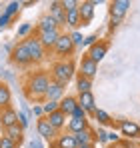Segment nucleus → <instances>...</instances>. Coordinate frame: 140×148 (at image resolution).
Listing matches in <instances>:
<instances>
[{
  "label": "nucleus",
  "mask_w": 140,
  "mask_h": 148,
  "mask_svg": "<svg viewBox=\"0 0 140 148\" xmlns=\"http://www.w3.org/2000/svg\"><path fill=\"white\" fill-rule=\"evenodd\" d=\"M50 78H48L46 72H36L32 74L30 78H28V84H26V88H28V96L34 100H44L46 98V90L48 86H50Z\"/></svg>",
  "instance_id": "obj_1"
},
{
  "label": "nucleus",
  "mask_w": 140,
  "mask_h": 148,
  "mask_svg": "<svg viewBox=\"0 0 140 148\" xmlns=\"http://www.w3.org/2000/svg\"><path fill=\"white\" fill-rule=\"evenodd\" d=\"M74 76V62L72 60H62L52 66V80L58 82L60 86H66L70 78Z\"/></svg>",
  "instance_id": "obj_2"
},
{
  "label": "nucleus",
  "mask_w": 140,
  "mask_h": 148,
  "mask_svg": "<svg viewBox=\"0 0 140 148\" xmlns=\"http://www.w3.org/2000/svg\"><path fill=\"white\" fill-rule=\"evenodd\" d=\"M128 8H130V0H114V2H110V28H116L124 20V14L128 12Z\"/></svg>",
  "instance_id": "obj_3"
},
{
  "label": "nucleus",
  "mask_w": 140,
  "mask_h": 148,
  "mask_svg": "<svg viewBox=\"0 0 140 148\" xmlns=\"http://www.w3.org/2000/svg\"><path fill=\"white\" fill-rule=\"evenodd\" d=\"M10 56H12V62H16V64H20V66L32 62V56H30V52H28L26 40H24V42H18V44L14 46V50H12Z\"/></svg>",
  "instance_id": "obj_4"
},
{
  "label": "nucleus",
  "mask_w": 140,
  "mask_h": 148,
  "mask_svg": "<svg viewBox=\"0 0 140 148\" xmlns=\"http://www.w3.org/2000/svg\"><path fill=\"white\" fill-rule=\"evenodd\" d=\"M74 42H72V38H70V34H60V38H58V42H56V46H54V52L58 54V56H70L72 52H74Z\"/></svg>",
  "instance_id": "obj_5"
},
{
  "label": "nucleus",
  "mask_w": 140,
  "mask_h": 148,
  "mask_svg": "<svg viewBox=\"0 0 140 148\" xmlns=\"http://www.w3.org/2000/svg\"><path fill=\"white\" fill-rule=\"evenodd\" d=\"M26 46H28V52H30V56H32L34 62H38V60L44 58V50H46V48L42 46L40 38H36V36L28 38V40H26Z\"/></svg>",
  "instance_id": "obj_6"
},
{
  "label": "nucleus",
  "mask_w": 140,
  "mask_h": 148,
  "mask_svg": "<svg viewBox=\"0 0 140 148\" xmlns=\"http://www.w3.org/2000/svg\"><path fill=\"white\" fill-rule=\"evenodd\" d=\"M96 74H98V64L94 62L92 58L84 56V58L80 60V76H82V78H88V80H92Z\"/></svg>",
  "instance_id": "obj_7"
},
{
  "label": "nucleus",
  "mask_w": 140,
  "mask_h": 148,
  "mask_svg": "<svg viewBox=\"0 0 140 148\" xmlns=\"http://www.w3.org/2000/svg\"><path fill=\"white\" fill-rule=\"evenodd\" d=\"M14 124H18V112L16 110H12L10 106L4 108V110H0V126L4 130L10 128V126H14Z\"/></svg>",
  "instance_id": "obj_8"
},
{
  "label": "nucleus",
  "mask_w": 140,
  "mask_h": 148,
  "mask_svg": "<svg viewBox=\"0 0 140 148\" xmlns=\"http://www.w3.org/2000/svg\"><path fill=\"white\" fill-rule=\"evenodd\" d=\"M118 128L128 138H140V126L136 122H132V120H120L118 122Z\"/></svg>",
  "instance_id": "obj_9"
},
{
  "label": "nucleus",
  "mask_w": 140,
  "mask_h": 148,
  "mask_svg": "<svg viewBox=\"0 0 140 148\" xmlns=\"http://www.w3.org/2000/svg\"><path fill=\"white\" fill-rule=\"evenodd\" d=\"M56 128L52 126V124L48 122V118L44 116V118H40L38 120V134L44 138V140H54V136H56Z\"/></svg>",
  "instance_id": "obj_10"
},
{
  "label": "nucleus",
  "mask_w": 140,
  "mask_h": 148,
  "mask_svg": "<svg viewBox=\"0 0 140 148\" xmlns=\"http://www.w3.org/2000/svg\"><path fill=\"white\" fill-rule=\"evenodd\" d=\"M106 52H108V42H96L94 46L88 48V58H92L94 62L98 64V62L106 56Z\"/></svg>",
  "instance_id": "obj_11"
},
{
  "label": "nucleus",
  "mask_w": 140,
  "mask_h": 148,
  "mask_svg": "<svg viewBox=\"0 0 140 148\" xmlns=\"http://www.w3.org/2000/svg\"><path fill=\"white\" fill-rule=\"evenodd\" d=\"M50 16L56 20L58 26H66V10L60 2H50Z\"/></svg>",
  "instance_id": "obj_12"
},
{
  "label": "nucleus",
  "mask_w": 140,
  "mask_h": 148,
  "mask_svg": "<svg viewBox=\"0 0 140 148\" xmlns=\"http://www.w3.org/2000/svg\"><path fill=\"white\" fill-rule=\"evenodd\" d=\"M78 104L86 110V114H94L96 112V100H94L92 92H84V94H78Z\"/></svg>",
  "instance_id": "obj_13"
},
{
  "label": "nucleus",
  "mask_w": 140,
  "mask_h": 148,
  "mask_svg": "<svg viewBox=\"0 0 140 148\" xmlns=\"http://www.w3.org/2000/svg\"><path fill=\"white\" fill-rule=\"evenodd\" d=\"M64 94V86H60L58 82H50V86H48V90H46V100H54V102H60V100L64 98L62 96Z\"/></svg>",
  "instance_id": "obj_14"
},
{
  "label": "nucleus",
  "mask_w": 140,
  "mask_h": 148,
  "mask_svg": "<svg viewBox=\"0 0 140 148\" xmlns=\"http://www.w3.org/2000/svg\"><path fill=\"white\" fill-rule=\"evenodd\" d=\"M38 38H40V42H42L44 48H54L56 42H58V38H60V32H58V30H52V32H40Z\"/></svg>",
  "instance_id": "obj_15"
},
{
  "label": "nucleus",
  "mask_w": 140,
  "mask_h": 148,
  "mask_svg": "<svg viewBox=\"0 0 140 148\" xmlns=\"http://www.w3.org/2000/svg\"><path fill=\"white\" fill-rule=\"evenodd\" d=\"M78 10H80V18H82V24H88L90 20H92L94 16V2H80V6H78Z\"/></svg>",
  "instance_id": "obj_16"
},
{
  "label": "nucleus",
  "mask_w": 140,
  "mask_h": 148,
  "mask_svg": "<svg viewBox=\"0 0 140 148\" xmlns=\"http://www.w3.org/2000/svg\"><path fill=\"white\" fill-rule=\"evenodd\" d=\"M78 108V98H74V96H64V98L60 100V110L66 114V116H72V112Z\"/></svg>",
  "instance_id": "obj_17"
},
{
  "label": "nucleus",
  "mask_w": 140,
  "mask_h": 148,
  "mask_svg": "<svg viewBox=\"0 0 140 148\" xmlns=\"http://www.w3.org/2000/svg\"><path fill=\"white\" fill-rule=\"evenodd\" d=\"M94 132L90 128H86V130H82V132H76L74 134V140H76V144L78 146H84V144H94Z\"/></svg>",
  "instance_id": "obj_18"
},
{
  "label": "nucleus",
  "mask_w": 140,
  "mask_h": 148,
  "mask_svg": "<svg viewBox=\"0 0 140 148\" xmlns=\"http://www.w3.org/2000/svg\"><path fill=\"white\" fill-rule=\"evenodd\" d=\"M48 122L52 124L56 130H60V128H64L66 126V114L62 112V110H56V112H52L50 116H46Z\"/></svg>",
  "instance_id": "obj_19"
},
{
  "label": "nucleus",
  "mask_w": 140,
  "mask_h": 148,
  "mask_svg": "<svg viewBox=\"0 0 140 148\" xmlns=\"http://www.w3.org/2000/svg\"><path fill=\"white\" fill-rule=\"evenodd\" d=\"M38 28H40V32H52V30H58L60 26L56 24V20H54L50 14H46V16H42V18H40Z\"/></svg>",
  "instance_id": "obj_20"
},
{
  "label": "nucleus",
  "mask_w": 140,
  "mask_h": 148,
  "mask_svg": "<svg viewBox=\"0 0 140 148\" xmlns=\"http://www.w3.org/2000/svg\"><path fill=\"white\" fill-rule=\"evenodd\" d=\"M88 128V120L86 118H70L68 120V130L70 134H76V132H82Z\"/></svg>",
  "instance_id": "obj_21"
},
{
  "label": "nucleus",
  "mask_w": 140,
  "mask_h": 148,
  "mask_svg": "<svg viewBox=\"0 0 140 148\" xmlns=\"http://www.w3.org/2000/svg\"><path fill=\"white\" fill-rule=\"evenodd\" d=\"M56 148H78L76 140H74V134H62L56 138Z\"/></svg>",
  "instance_id": "obj_22"
},
{
  "label": "nucleus",
  "mask_w": 140,
  "mask_h": 148,
  "mask_svg": "<svg viewBox=\"0 0 140 148\" xmlns=\"http://www.w3.org/2000/svg\"><path fill=\"white\" fill-rule=\"evenodd\" d=\"M82 24V18H80V10L78 8H72L66 12V26L70 28H78V26Z\"/></svg>",
  "instance_id": "obj_23"
},
{
  "label": "nucleus",
  "mask_w": 140,
  "mask_h": 148,
  "mask_svg": "<svg viewBox=\"0 0 140 148\" xmlns=\"http://www.w3.org/2000/svg\"><path fill=\"white\" fill-rule=\"evenodd\" d=\"M6 136H8L10 140H14L16 144H20V142H22V126H20V124H14V126L6 128Z\"/></svg>",
  "instance_id": "obj_24"
},
{
  "label": "nucleus",
  "mask_w": 140,
  "mask_h": 148,
  "mask_svg": "<svg viewBox=\"0 0 140 148\" xmlns=\"http://www.w3.org/2000/svg\"><path fill=\"white\" fill-rule=\"evenodd\" d=\"M10 98H12L10 88L6 84H0V110H4V108L10 106Z\"/></svg>",
  "instance_id": "obj_25"
},
{
  "label": "nucleus",
  "mask_w": 140,
  "mask_h": 148,
  "mask_svg": "<svg viewBox=\"0 0 140 148\" xmlns=\"http://www.w3.org/2000/svg\"><path fill=\"white\" fill-rule=\"evenodd\" d=\"M76 88H78V94L90 92V88H92V80H88V78H82V76H78V80H76Z\"/></svg>",
  "instance_id": "obj_26"
},
{
  "label": "nucleus",
  "mask_w": 140,
  "mask_h": 148,
  "mask_svg": "<svg viewBox=\"0 0 140 148\" xmlns=\"http://www.w3.org/2000/svg\"><path fill=\"white\" fill-rule=\"evenodd\" d=\"M42 108H44V114H46V116H50L52 112L60 110V102H54V100H46Z\"/></svg>",
  "instance_id": "obj_27"
},
{
  "label": "nucleus",
  "mask_w": 140,
  "mask_h": 148,
  "mask_svg": "<svg viewBox=\"0 0 140 148\" xmlns=\"http://www.w3.org/2000/svg\"><path fill=\"white\" fill-rule=\"evenodd\" d=\"M94 116H96V120L100 124H112V118L104 112V110H100V108H96V112H94Z\"/></svg>",
  "instance_id": "obj_28"
},
{
  "label": "nucleus",
  "mask_w": 140,
  "mask_h": 148,
  "mask_svg": "<svg viewBox=\"0 0 140 148\" xmlns=\"http://www.w3.org/2000/svg\"><path fill=\"white\" fill-rule=\"evenodd\" d=\"M20 8H22V2H10V4L4 8V14H8V16L12 18V16H14V14H16Z\"/></svg>",
  "instance_id": "obj_29"
},
{
  "label": "nucleus",
  "mask_w": 140,
  "mask_h": 148,
  "mask_svg": "<svg viewBox=\"0 0 140 148\" xmlns=\"http://www.w3.org/2000/svg\"><path fill=\"white\" fill-rule=\"evenodd\" d=\"M70 38H72L74 46H82V44H84V40H86V38H84V36H82L80 32H76V30H74L72 34H70Z\"/></svg>",
  "instance_id": "obj_30"
},
{
  "label": "nucleus",
  "mask_w": 140,
  "mask_h": 148,
  "mask_svg": "<svg viewBox=\"0 0 140 148\" xmlns=\"http://www.w3.org/2000/svg\"><path fill=\"white\" fill-rule=\"evenodd\" d=\"M60 4H62V8H64L66 12L72 10V8H78V6H80V2H76V0H62Z\"/></svg>",
  "instance_id": "obj_31"
},
{
  "label": "nucleus",
  "mask_w": 140,
  "mask_h": 148,
  "mask_svg": "<svg viewBox=\"0 0 140 148\" xmlns=\"http://www.w3.org/2000/svg\"><path fill=\"white\" fill-rule=\"evenodd\" d=\"M0 148H16V142L10 140L8 136H2L0 138Z\"/></svg>",
  "instance_id": "obj_32"
},
{
  "label": "nucleus",
  "mask_w": 140,
  "mask_h": 148,
  "mask_svg": "<svg viewBox=\"0 0 140 148\" xmlns=\"http://www.w3.org/2000/svg\"><path fill=\"white\" fill-rule=\"evenodd\" d=\"M70 118H86V110H84V108L78 104V108L72 112V116H70Z\"/></svg>",
  "instance_id": "obj_33"
},
{
  "label": "nucleus",
  "mask_w": 140,
  "mask_h": 148,
  "mask_svg": "<svg viewBox=\"0 0 140 148\" xmlns=\"http://www.w3.org/2000/svg\"><path fill=\"white\" fill-rule=\"evenodd\" d=\"M30 30H32V24H22L20 28H18V36L22 38V36H26V34H28Z\"/></svg>",
  "instance_id": "obj_34"
},
{
  "label": "nucleus",
  "mask_w": 140,
  "mask_h": 148,
  "mask_svg": "<svg viewBox=\"0 0 140 148\" xmlns=\"http://www.w3.org/2000/svg\"><path fill=\"white\" fill-rule=\"evenodd\" d=\"M18 124H20L22 128L28 126V116H26V112H18Z\"/></svg>",
  "instance_id": "obj_35"
},
{
  "label": "nucleus",
  "mask_w": 140,
  "mask_h": 148,
  "mask_svg": "<svg viewBox=\"0 0 140 148\" xmlns=\"http://www.w3.org/2000/svg\"><path fill=\"white\" fill-rule=\"evenodd\" d=\"M96 42H98V38H96V34H92V36H88V38L84 40V44H86L88 48H90V46H94Z\"/></svg>",
  "instance_id": "obj_36"
},
{
  "label": "nucleus",
  "mask_w": 140,
  "mask_h": 148,
  "mask_svg": "<svg viewBox=\"0 0 140 148\" xmlns=\"http://www.w3.org/2000/svg\"><path fill=\"white\" fill-rule=\"evenodd\" d=\"M96 138H98V142H106V140H108V134H106V130H102V128H100Z\"/></svg>",
  "instance_id": "obj_37"
},
{
  "label": "nucleus",
  "mask_w": 140,
  "mask_h": 148,
  "mask_svg": "<svg viewBox=\"0 0 140 148\" xmlns=\"http://www.w3.org/2000/svg\"><path fill=\"white\" fill-rule=\"evenodd\" d=\"M108 140H112V144H118V142H120V136H118L116 132H110V134H108Z\"/></svg>",
  "instance_id": "obj_38"
},
{
  "label": "nucleus",
  "mask_w": 140,
  "mask_h": 148,
  "mask_svg": "<svg viewBox=\"0 0 140 148\" xmlns=\"http://www.w3.org/2000/svg\"><path fill=\"white\" fill-rule=\"evenodd\" d=\"M32 114H34V116H42V114H44V108H42V106H34V108H32Z\"/></svg>",
  "instance_id": "obj_39"
},
{
  "label": "nucleus",
  "mask_w": 140,
  "mask_h": 148,
  "mask_svg": "<svg viewBox=\"0 0 140 148\" xmlns=\"http://www.w3.org/2000/svg\"><path fill=\"white\" fill-rule=\"evenodd\" d=\"M8 20H10V16L2 12V14H0V26H6V24H8Z\"/></svg>",
  "instance_id": "obj_40"
},
{
  "label": "nucleus",
  "mask_w": 140,
  "mask_h": 148,
  "mask_svg": "<svg viewBox=\"0 0 140 148\" xmlns=\"http://www.w3.org/2000/svg\"><path fill=\"white\" fill-rule=\"evenodd\" d=\"M78 148H94V144H84V146H78Z\"/></svg>",
  "instance_id": "obj_41"
},
{
  "label": "nucleus",
  "mask_w": 140,
  "mask_h": 148,
  "mask_svg": "<svg viewBox=\"0 0 140 148\" xmlns=\"http://www.w3.org/2000/svg\"><path fill=\"white\" fill-rule=\"evenodd\" d=\"M108 148H122V146H120V144H110Z\"/></svg>",
  "instance_id": "obj_42"
},
{
  "label": "nucleus",
  "mask_w": 140,
  "mask_h": 148,
  "mask_svg": "<svg viewBox=\"0 0 140 148\" xmlns=\"http://www.w3.org/2000/svg\"><path fill=\"white\" fill-rule=\"evenodd\" d=\"M130 148H138V146H130Z\"/></svg>",
  "instance_id": "obj_43"
}]
</instances>
